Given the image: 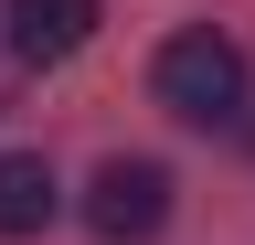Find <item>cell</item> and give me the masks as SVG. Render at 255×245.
<instances>
[{"mask_svg":"<svg viewBox=\"0 0 255 245\" xmlns=\"http://www.w3.org/2000/svg\"><path fill=\"white\" fill-rule=\"evenodd\" d=\"M149 85H159V107H170V117H191V128H234L255 75H245V43H234V32H213V21H181V32L159 43Z\"/></svg>","mask_w":255,"mask_h":245,"instance_id":"6da1fadb","label":"cell"},{"mask_svg":"<svg viewBox=\"0 0 255 245\" xmlns=\"http://www.w3.org/2000/svg\"><path fill=\"white\" fill-rule=\"evenodd\" d=\"M96 43V0H11V53L21 64H64Z\"/></svg>","mask_w":255,"mask_h":245,"instance_id":"3957f363","label":"cell"},{"mask_svg":"<svg viewBox=\"0 0 255 245\" xmlns=\"http://www.w3.org/2000/svg\"><path fill=\"white\" fill-rule=\"evenodd\" d=\"M43 224H53V171L32 149H11L0 160V235H43Z\"/></svg>","mask_w":255,"mask_h":245,"instance_id":"277c9868","label":"cell"},{"mask_svg":"<svg viewBox=\"0 0 255 245\" xmlns=\"http://www.w3.org/2000/svg\"><path fill=\"white\" fill-rule=\"evenodd\" d=\"M85 224L107 245H149L159 224H170V171H159V160H107L96 192H85Z\"/></svg>","mask_w":255,"mask_h":245,"instance_id":"7a4b0ae2","label":"cell"}]
</instances>
